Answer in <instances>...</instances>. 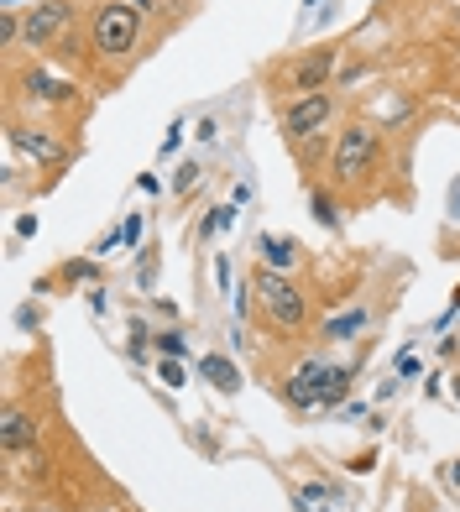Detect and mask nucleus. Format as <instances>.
Masks as SVG:
<instances>
[{"instance_id": "0eeeda50", "label": "nucleus", "mask_w": 460, "mask_h": 512, "mask_svg": "<svg viewBox=\"0 0 460 512\" xmlns=\"http://www.w3.org/2000/svg\"><path fill=\"white\" fill-rule=\"evenodd\" d=\"M37 439H42V418L21 403H6V413H0V450L21 455V450H37Z\"/></svg>"}, {"instance_id": "b1692460", "label": "nucleus", "mask_w": 460, "mask_h": 512, "mask_svg": "<svg viewBox=\"0 0 460 512\" xmlns=\"http://www.w3.org/2000/svg\"><path fill=\"white\" fill-rule=\"evenodd\" d=\"M450 215H455V220H460V178H455V183H450Z\"/></svg>"}, {"instance_id": "dca6fc26", "label": "nucleus", "mask_w": 460, "mask_h": 512, "mask_svg": "<svg viewBox=\"0 0 460 512\" xmlns=\"http://www.w3.org/2000/svg\"><path fill=\"white\" fill-rule=\"evenodd\" d=\"M157 377H163V387H189L183 382V361H173V356L157 361Z\"/></svg>"}, {"instance_id": "a211bd4d", "label": "nucleus", "mask_w": 460, "mask_h": 512, "mask_svg": "<svg viewBox=\"0 0 460 512\" xmlns=\"http://www.w3.org/2000/svg\"><path fill=\"white\" fill-rule=\"evenodd\" d=\"M419 371H424V361L413 356V351H403V356H398V382H408V377H419Z\"/></svg>"}, {"instance_id": "4468645a", "label": "nucleus", "mask_w": 460, "mask_h": 512, "mask_svg": "<svg viewBox=\"0 0 460 512\" xmlns=\"http://www.w3.org/2000/svg\"><path fill=\"white\" fill-rule=\"evenodd\" d=\"M309 209H314V220H319V225H330V230L340 225V204H335L325 189H314V194H309Z\"/></svg>"}, {"instance_id": "39448f33", "label": "nucleus", "mask_w": 460, "mask_h": 512, "mask_svg": "<svg viewBox=\"0 0 460 512\" xmlns=\"http://www.w3.org/2000/svg\"><path fill=\"white\" fill-rule=\"evenodd\" d=\"M335 68H340V48H309V53H298V58L283 68V89H288V100L325 95L330 79H335Z\"/></svg>"}, {"instance_id": "ddd939ff", "label": "nucleus", "mask_w": 460, "mask_h": 512, "mask_svg": "<svg viewBox=\"0 0 460 512\" xmlns=\"http://www.w3.org/2000/svg\"><path fill=\"white\" fill-rule=\"evenodd\" d=\"M21 32H27V16L21 11H0V48H21Z\"/></svg>"}, {"instance_id": "1a4fd4ad", "label": "nucleus", "mask_w": 460, "mask_h": 512, "mask_svg": "<svg viewBox=\"0 0 460 512\" xmlns=\"http://www.w3.org/2000/svg\"><path fill=\"white\" fill-rule=\"evenodd\" d=\"M21 89H27L32 100H42V105H68L79 95L74 84H63V79H53L48 68H27V74H21Z\"/></svg>"}, {"instance_id": "423d86ee", "label": "nucleus", "mask_w": 460, "mask_h": 512, "mask_svg": "<svg viewBox=\"0 0 460 512\" xmlns=\"http://www.w3.org/2000/svg\"><path fill=\"white\" fill-rule=\"evenodd\" d=\"M79 16V0H37V6L27 11V32H21V48H53V42L74 27Z\"/></svg>"}, {"instance_id": "4be33fe9", "label": "nucleus", "mask_w": 460, "mask_h": 512, "mask_svg": "<svg viewBox=\"0 0 460 512\" xmlns=\"http://www.w3.org/2000/svg\"><path fill=\"white\" fill-rule=\"evenodd\" d=\"M126 6H136L142 16H157V11H163V6H157V0H126Z\"/></svg>"}, {"instance_id": "aec40b11", "label": "nucleus", "mask_w": 460, "mask_h": 512, "mask_svg": "<svg viewBox=\"0 0 460 512\" xmlns=\"http://www.w3.org/2000/svg\"><path fill=\"white\" fill-rule=\"evenodd\" d=\"M142 241V215H131L126 225H121V246H136Z\"/></svg>"}, {"instance_id": "6e6552de", "label": "nucleus", "mask_w": 460, "mask_h": 512, "mask_svg": "<svg viewBox=\"0 0 460 512\" xmlns=\"http://www.w3.org/2000/svg\"><path fill=\"white\" fill-rule=\"evenodd\" d=\"M11 147L27 152L32 162H48V168H58V162H68V152L53 142L48 131H27V126H11Z\"/></svg>"}, {"instance_id": "393cba45", "label": "nucleus", "mask_w": 460, "mask_h": 512, "mask_svg": "<svg viewBox=\"0 0 460 512\" xmlns=\"http://www.w3.org/2000/svg\"><path fill=\"white\" fill-rule=\"evenodd\" d=\"M455 314H460V304H455V309H450V314H445V319H440V330H445V324H455Z\"/></svg>"}, {"instance_id": "2eb2a0df", "label": "nucleus", "mask_w": 460, "mask_h": 512, "mask_svg": "<svg viewBox=\"0 0 460 512\" xmlns=\"http://www.w3.org/2000/svg\"><path fill=\"white\" fill-rule=\"evenodd\" d=\"M152 345H157V356H183V351H189V345H183V335L178 330H163V335H152Z\"/></svg>"}, {"instance_id": "20e7f679", "label": "nucleus", "mask_w": 460, "mask_h": 512, "mask_svg": "<svg viewBox=\"0 0 460 512\" xmlns=\"http://www.w3.org/2000/svg\"><path fill=\"white\" fill-rule=\"evenodd\" d=\"M335 110H340V100L335 95H304V100H288L283 105V142H293V147H309V142H319V136L330 131V121H335Z\"/></svg>"}, {"instance_id": "9b49d317", "label": "nucleus", "mask_w": 460, "mask_h": 512, "mask_svg": "<svg viewBox=\"0 0 460 512\" xmlns=\"http://www.w3.org/2000/svg\"><path fill=\"white\" fill-rule=\"evenodd\" d=\"M366 324H372V309H366V304H356V309H340V314H330V319H325V330H319V335H325L330 345H345V340L366 335Z\"/></svg>"}, {"instance_id": "6ab92c4d", "label": "nucleus", "mask_w": 460, "mask_h": 512, "mask_svg": "<svg viewBox=\"0 0 460 512\" xmlns=\"http://www.w3.org/2000/svg\"><path fill=\"white\" fill-rule=\"evenodd\" d=\"M79 277L89 283V277H95V262H68L63 267V283H79Z\"/></svg>"}, {"instance_id": "5701e85b", "label": "nucleus", "mask_w": 460, "mask_h": 512, "mask_svg": "<svg viewBox=\"0 0 460 512\" xmlns=\"http://www.w3.org/2000/svg\"><path fill=\"white\" fill-rule=\"evenodd\" d=\"M440 481H445V486H460V460H455V465H445V471H440Z\"/></svg>"}, {"instance_id": "f3484780", "label": "nucleus", "mask_w": 460, "mask_h": 512, "mask_svg": "<svg viewBox=\"0 0 460 512\" xmlns=\"http://www.w3.org/2000/svg\"><path fill=\"white\" fill-rule=\"evenodd\" d=\"M199 173H204V168H199V162H183V168L173 173V189H178V194H189V189H194V183H199Z\"/></svg>"}, {"instance_id": "f03ea898", "label": "nucleus", "mask_w": 460, "mask_h": 512, "mask_svg": "<svg viewBox=\"0 0 460 512\" xmlns=\"http://www.w3.org/2000/svg\"><path fill=\"white\" fill-rule=\"evenodd\" d=\"M251 288H257V309H262V319L272 324L278 335H298L309 324V298H304V288L293 283L288 272H257L251 277Z\"/></svg>"}, {"instance_id": "9d476101", "label": "nucleus", "mask_w": 460, "mask_h": 512, "mask_svg": "<svg viewBox=\"0 0 460 512\" xmlns=\"http://www.w3.org/2000/svg\"><path fill=\"white\" fill-rule=\"evenodd\" d=\"M257 256L267 272H293L298 262H304V246H298L293 236H262L257 241Z\"/></svg>"}, {"instance_id": "7ed1b4c3", "label": "nucleus", "mask_w": 460, "mask_h": 512, "mask_svg": "<svg viewBox=\"0 0 460 512\" xmlns=\"http://www.w3.org/2000/svg\"><path fill=\"white\" fill-rule=\"evenodd\" d=\"M136 42H142V11L126 6V0H105V6H95V27H89V48H95V58L121 63V58L136 53Z\"/></svg>"}, {"instance_id": "f8f14e48", "label": "nucleus", "mask_w": 460, "mask_h": 512, "mask_svg": "<svg viewBox=\"0 0 460 512\" xmlns=\"http://www.w3.org/2000/svg\"><path fill=\"white\" fill-rule=\"evenodd\" d=\"M199 377L210 382L215 392H225V398H230V392H241V371H236V361H230V356H204L199 361Z\"/></svg>"}, {"instance_id": "f257e3e1", "label": "nucleus", "mask_w": 460, "mask_h": 512, "mask_svg": "<svg viewBox=\"0 0 460 512\" xmlns=\"http://www.w3.org/2000/svg\"><path fill=\"white\" fill-rule=\"evenodd\" d=\"M382 168V131L366 121H345L330 147V183L335 189H361Z\"/></svg>"}, {"instance_id": "412c9836", "label": "nucleus", "mask_w": 460, "mask_h": 512, "mask_svg": "<svg viewBox=\"0 0 460 512\" xmlns=\"http://www.w3.org/2000/svg\"><path fill=\"white\" fill-rule=\"evenodd\" d=\"M16 236H37V215H21L16 220Z\"/></svg>"}]
</instances>
